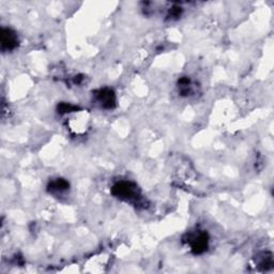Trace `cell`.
Listing matches in <instances>:
<instances>
[{
    "label": "cell",
    "mask_w": 274,
    "mask_h": 274,
    "mask_svg": "<svg viewBox=\"0 0 274 274\" xmlns=\"http://www.w3.org/2000/svg\"><path fill=\"white\" fill-rule=\"evenodd\" d=\"M0 41H2L3 50H12L18 45V39L14 32L11 29L4 28L0 35Z\"/></svg>",
    "instance_id": "obj_4"
},
{
    "label": "cell",
    "mask_w": 274,
    "mask_h": 274,
    "mask_svg": "<svg viewBox=\"0 0 274 274\" xmlns=\"http://www.w3.org/2000/svg\"><path fill=\"white\" fill-rule=\"evenodd\" d=\"M70 185L69 182L64 180V179H56L55 181L50 182L48 186V191L50 193H63L69 189Z\"/></svg>",
    "instance_id": "obj_5"
},
{
    "label": "cell",
    "mask_w": 274,
    "mask_h": 274,
    "mask_svg": "<svg viewBox=\"0 0 274 274\" xmlns=\"http://www.w3.org/2000/svg\"><path fill=\"white\" fill-rule=\"evenodd\" d=\"M188 243L191 246L192 252L196 254V255L205 253L208 249V243H209V238H208L207 232L198 231L194 233H190L188 238Z\"/></svg>",
    "instance_id": "obj_2"
},
{
    "label": "cell",
    "mask_w": 274,
    "mask_h": 274,
    "mask_svg": "<svg viewBox=\"0 0 274 274\" xmlns=\"http://www.w3.org/2000/svg\"><path fill=\"white\" fill-rule=\"evenodd\" d=\"M97 100L102 105V107L106 109L114 108L116 105V96L114 91L108 88L100 89L97 93Z\"/></svg>",
    "instance_id": "obj_3"
},
{
    "label": "cell",
    "mask_w": 274,
    "mask_h": 274,
    "mask_svg": "<svg viewBox=\"0 0 274 274\" xmlns=\"http://www.w3.org/2000/svg\"><path fill=\"white\" fill-rule=\"evenodd\" d=\"M111 193H113V195L124 199V200H132L137 197L138 195V190L137 187L132 184V182H128V181H121V182H117V184L111 189Z\"/></svg>",
    "instance_id": "obj_1"
}]
</instances>
